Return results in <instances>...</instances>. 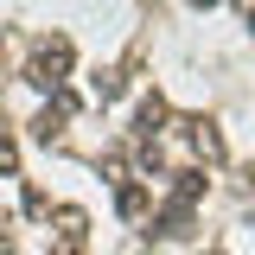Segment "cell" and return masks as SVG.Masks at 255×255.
Returning <instances> with one entry per match:
<instances>
[{
  "label": "cell",
  "instance_id": "obj_1",
  "mask_svg": "<svg viewBox=\"0 0 255 255\" xmlns=\"http://www.w3.org/2000/svg\"><path fill=\"white\" fill-rule=\"evenodd\" d=\"M64 70H70V38H51V45L32 58V70H26V77L38 83V90H58V83H64Z\"/></svg>",
  "mask_w": 255,
  "mask_h": 255
},
{
  "label": "cell",
  "instance_id": "obj_2",
  "mask_svg": "<svg viewBox=\"0 0 255 255\" xmlns=\"http://www.w3.org/2000/svg\"><path fill=\"white\" fill-rule=\"evenodd\" d=\"M159 122H166V102H159V96H147V102H140V122H134V134H140V140H159Z\"/></svg>",
  "mask_w": 255,
  "mask_h": 255
},
{
  "label": "cell",
  "instance_id": "obj_3",
  "mask_svg": "<svg viewBox=\"0 0 255 255\" xmlns=\"http://www.w3.org/2000/svg\"><path fill=\"white\" fill-rule=\"evenodd\" d=\"M90 90L102 96V102H115V96H122L128 83H122V70H96V77H90Z\"/></svg>",
  "mask_w": 255,
  "mask_h": 255
},
{
  "label": "cell",
  "instance_id": "obj_4",
  "mask_svg": "<svg viewBox=\"0 0 255 255\" xmlns=\"http://www.w3.org/2000/svg\"><path fill=\"white\" fill-rule=\"evenodd\" d=\"M147 211V185H122V217H140Z\"/></svg>",
  "mask_w": 255,
  "mask_h": 255
},
{
  "label": "cell",
  "instance_id": "obj_5",
  "mask_svg": "<svg viewBox=\"0 0 255 255\" xmlns=\"http://www.w3.org/2000/svg\"><path fill=\"white\" fill-rule=\"evenodd\" d=\"M13 159H19V147H13V140H0V172H13Z\"/></svg>",
  "mask_w": 255,
  "mask_h": 255
},
{
  "label": "cell",
  "instance_id": "obj_6",
  "mask_svg": "<svg viewBox=\"0 0 255 255\" xmlns=\"http://www.w3.org/2000/svg\"><path fill=\"white\" fill-rule=\"evenodd\" d=\"M58 255H83V249H77V236H64V249H58Z\"/></svg>",
  "mask_w": 255,
  "mask_h": 255
},
{
  "label": "cell",
  "instance_id": "obj_7",
  "mask_svg": "<svg viewBox=\"0 0 255 255\" xmlns=\"http://www.w3.org/2000/svg\"><path fill=\"white\" fill-rule=\"evenodd\" d=\"M191 6H217V0H191Z\"/></svg>",
  "mask_w": 255,
  "mask_h": 255
},
{
  "label": "cell",
  "instance_id": "obj_8",
  "mask_svg": "<svg viewBox=\"0 0 255 255\" xmlns=\"http://www.w3.org/2000/svg\"><path fill=\"white\" fill-rule=\"evenodd\" d=\"M249 26H255V13H249Z\"/></svg>",
  "mask_w": 255,
  "mask_h": 255
}]
</instances>
